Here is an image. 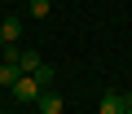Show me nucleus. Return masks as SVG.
<instances>
[{
  "instance_id": "obj_1",
  "label": "nucleus",
  "mask_w": 132,
  "mask_h": 114,
  "mask_svg": "<svg viewBox=\"0 0 132 114\" xmlns=\"http://www.w3.org/2000/svg\"><path fill=\"white\" fill-rule=\"evenodd\" d=\"M40 92H44V88H40V83H35L31 75H22V79L13 83V97H18L22 105H35V101H40Z\"/></svg>"
},
{
  "instance_id": "obj_2",
  "label": "nucleus",
  "mask_w": 132,
  "mask_h": 114,
  "mask_svg": "<svg viewBox=\"0 0 132 114\" xmlns=\"http://www.w3.org/2000/svg\"><path fill=\"white\" fill-rule=\"evenodd\" d=\"M132 101H128V92H106L101 97V114H123Z\"/></svg>"
},
{
  "instance_id": "obj_3",
  "label": "nucleus",
  "mask_w": 132,
  "mask_h": 114,
  "mask_svg": "<svg viewBox=\"0 0 132 114\" xmlns=\"http://www.w3.org/2000/svg\"><path fill=\"white\" fill-rule=\"evenodd\" d=\"M31 79H35V83H40V88H44V92H48V88H53V79H57V70H53V66H48V62H40V66H35V70H31Z\"/></svg>"
},
{
  "instance_id": "obj_4",
  "label": "nucleus",
  "mask_w": 132,
  "mask_h": 114,
  "mask_svg": "<svg viewBox=\"0 0 132 114\" xmlns=\"http://www.w3.org/2000/svg\"><path fill=\"white\" fill-rule=\"evenodd\" d=\"M22 79V70H18V62H0V88H13Z\"/></svg>"
},
{
  "instance_id": "obj_5",
  "label": "nucleus",
  "mask_w": 132,
  "mask_h": 114,
  "mask_svg": "<svg viewBox=\"0 0 132 114\" xmlns=\"http://www.w3.org/2000/svg\"><path fill=\"white\" fill-rule=\"evenodd\" d=\"M0 35H5V44H18L22 40V22L18 18H5V22H0Z\"/></svg>"
},
{
  "instance_id": "obj_6",
  "label": "nucleus",
  "mask_w": 132,
  "mask_h": 114,
  "mask_svg": "<svg viewBox=\"0 0 132 114\" xmlns=\"http://www.w3.org/2000/svg\"><path fill=\"white\" fill-rule=\"evenodd\" d=\"M35 110H44V114H66V110H62V97H53V92H40Z\"/></svg>"
},
{
  "instance_id": "obj_7",
  "label": "nucleus",
  "mask_w": 132,
  "mask_h": 114,
  "mask_svg": "<svg viewBox=\"0 0 132 114\" xmlns=\"http://www.w3.org/2000/svg\"><path fill=\"white\" fill-rule=\"evenodd\" d=\"M40 62H44V57H40V53H31V48H22V53H18V70H22V75H31Z\"/></svg>"
},
{
  "instance_id": "obj_8",
  "label": "nucleus",
  "mask_w": 132,
  "mask_h": 114,
  "mask_svg": "<svg viewBox=\"0 0 132 114\" xmlns=\"http://www.w3.org/2000/svg\"><path fill=\"white\" fill-rule=\"evenodd\" d=\"M53 13V0H31V18H48Z\"/></svg>"
},
{
  "instance_id": "obj_9",
  "label": "nucleus",
  "mask_w": 132,
  "mask_h": 114,
  "mask_svg": "<svg viewBox=\"0 0 132 114\" xmlns=\"http://www.w3.org/2000/svg\"><path fill=\"white\" fill-rule=\"evenodd\" d=\"M5 48H9V44H5V35H0V53H5Z\"/></svg>"
},
{
  "instance_id": "obj_10",
  "label": "nucleus",
  "mask_w": 132,
  "mask_h": 114,
  "mask_svg": "<svg viewBox=\"0 0 132 114\" xmlns=\"http://www.w3.org/2000/svg\"><path fill=\"white\" fill-rule=\"evenodd\" d=\"M27 114H44V110H27Z\"/></svg>"
},
{
  "instance_id": "obj_11",
  "label": "nucleus",
  "mask_w": 132,
  "mask_h": 114,
  "mask_svg": "<svg viewBox=\"0 0 132 114\" xmlns=\"http://www.w3.org/2000/svg\"><path fill=\"white\" fill-rule=\"evenodd\" d=\"M123 114H132V105H128V110H123Z\"/></svg>"
},
{
  "instance_id": "obj_12",
  "label": "nucleus",
  "mask_w": 132,
  "mask_h": 114,
  "mask_svg": "<svg viewBox=\"0 0 132 114\" xmlns=\"http://www.w3.org/2000/svg\"><path fill=\"white\" fill-rule=\"evenodd\" d=\"M128 101H132V92H128Z\"/></svg>"
}]
</instances>
